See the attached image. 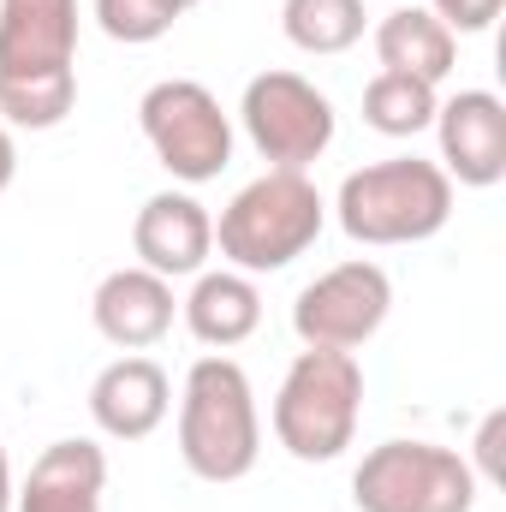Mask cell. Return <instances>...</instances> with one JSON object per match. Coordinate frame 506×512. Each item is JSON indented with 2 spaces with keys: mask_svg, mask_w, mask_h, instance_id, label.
Returning <instances> with one entry per match:
<instances>
[{
  "mask_svg": "<svg viewBox=\"0 0 506 512\" xmlns=\"http://www.w3.org/2000/svg\"><path fill=\"white\" fill-rule=\"evenodd\" d=\"M334 215L352 245H423L453 221V179L441 173V161L387 155L340 179Z\"/></svg>",
  "mask_w": 506,
  "mask_h": 512,
  "instance_id": "1",
  "label": "cell"
},
{
  "mask_svg": "<svg viewBox=\"0 0 506 512\" xmlns=\"http://www.w3.org/2000/svg\"><path fill=\"white\" fill-rule=\"evenodd\" d=\"M179 459L203 483H239L262 459V411H256L251 376L209 352L185 370L179 393Z\"/></svg>",
  "mask_w": 506,
  "mask_h": 512,
  "instance_id": "2",
  "label": "cell"
},
{
  "mask_svg": "<svg viewBox=\"0 0 506 512\" xmlns=\"http://www.w3.org/2000/svg\"><path fill=\"white\" fill-rule=\"evenodd\" d=\"M274 441L298 465H328L358 441L364 417V364L352 352H322L304 346L274 393Z\"/></svg>",
  "mask_w": 506,
  "mask_h": 512,
  "instance_id": "3",
  "label": "cell"
},
{
  "mask_svg": "<svg viewBox=\"0 0 506 512\" xmlns=\"http://www.w3.org/2000/svg\"><path fill=\"white\" fill-rule=\"evenodd\" d=\"M328 227V203L304 173L268 167L262 179H251L215 221V245L227 256V268L239 274H274L286 262L310 251Z\"/></svg>",
  "mask_w": 506,
  "mask_h": 512,
  "instance_id": "4",
  "label": "cell"
},
{
  "mask_svg": "<svg viewBox=\"0 0 506 512\" xmlns=\"http://www.w3.org/2000/svg\"><path fill=\"white\" fill-rule=\"evenodd\" d=\"M358 512H471L477 471L465 453L435 441H381L352 471Z\"/></svg>",
  "mask_w": 506,
  "mask_h": 512,
  "instance_id": "5",
  "label": "cell"
},
{
  "mask_svg": "<svg viewBox=\"0 0 506 512\" xmlns=\"http://www.w3.org/2000/svg\"><path fill=\"white\" fill-rule=\"evenodd\" d=\"M137 126H143V143L155 149V161L185 185H209L233 161V120L215 102V90L197 78L149 84L137 102Z\"/></svg>",
  "mask_w": 506,
  "mask_h": 512,
  "instance_id": "6",
  "label": "cell"
},
{
  "mask_svg": "<svg viewBox=\"0 0 506 512\" xmlns=\"http://www.w3.org/2000/svg\"><path fill=\"white\" fill-rule=\"evenodd\" d=\"M239 120H245L256 155L268 167H286V173H304L334 143V102L298 72H256L245 84Z\"/></svg>",
  "mask_w": 506,
  "mask_h": 512,
  "instance_id": "7",
  "label": "cell"
},
{
  "mask_svg": "<svg viewBox=\"0 0 506 512\" xmlns=\"http://www.w3.org/2000/svg\"><path fill=\"white\" fill-rule=\"evenodd\" d=\"M393 310V280L381 262H340L328 274H316L298 298H292V334L304 346H322V352H358L381 334Z\"/></svg>",
  "mask_w": 506,
  "mask_h": 512,
  "instance_id": "8",
  "label": "cell"
},
{
  "mask_svg": "<svg viewBox=\"0 0 506 512\" xmlns=\"http://www.w3.org/2000/svg\"><path fill=\"white\" fill-rule=\"evenodd\" d=\"M435 137H441V173L489 191L506 179V102L495 90H459L435 108Z\"/></svg>",
  "mask_w": 506,
  "mask_h": 512,
  "instance_id": "9",
  "label": "cell"
},
{
  "mask_svg": "<svg viewBox=\"0 0 506 512\" xmlns=\"http://www.w3.org/2000/svg\"><path fill=\"white\" fill-rule=\"evenodd\" d=\"M131 251H137V268L161 280L203 274V262L215 251V215L191 191H155L131 221Z\"/></svg>",
  "mask_w": 506,
  "mask_h": 512,
  "instance_id": "10",
  "label": "cell"
},
{
  "mask_svg": "<svg viewBox=\"0 0 506 512\" xmlns=\"http://www.w3.org/2000/svg\"><path fill=\"white\" fill-rule=\"evenodd\" d=\"M78 0H0V78L72 72Z\"/></svg>",
  "mask_w": 506,
  "mask_h": 512,
  "instance_id": "11",
  "label": "cell"
},
{
  "mask_svg": "<svg viewBox=\"0 0 506 512\" xmlns=\"http://www.w3.org/2000/svg\"><path fill=\"white\" fill-rule=\"evenodd\" d=\"M173 411V382L155 358L126 352L90 382V417L108 441H149Z\"/></svg>",
  "mask_w": 506,
  "mask_h": 512,
  "instance_id": "12",
  "label": "cell"
},
{
  "mask_svg": "<svg viewBox=\"0 0 506 512\" xmlns=\"http://www.w3.org/2000/svg\"><path fill=\"white\" fill-rule=\"evenodd\" d=\"M173 310H179L173 280H161V274H149V268H114V274L96 286V298H90L96 334H102L108 346H120V352H149V346H161L167 328H173Z\"/></svg>",
  "mask_w": 506,
  "mask_h": 512,
  "instance_id": "13",
  "label": "cell"
},
{
  "mask_svg": "<svg viewBox=\"0 0 506 512\" xmlns=\"http://www.w3.org/2000/svg\"><path fill=\"white\" fill-rule=\"evenodd\" d=\"M108 495V453L96 441H48L12 495V512H102Z\"/></svg>",
  "mask_w": 506,
  "mask_h": 512,
  "instance_id": "14",
  "label": "cell"
},
{
  "mask_svg": "<svg viewBox=\"0 0 506 512\" xmlns=\"http://www.w3.org/2000/svg\"><path fill=\"white\" fill-rule=\"evenodd\" d=\"M179 310H185L191 340L197 346H215V352L245 346L256 328H262V292H256L251 274H239V268H203L197 286H191V298Z\"/></svg>",
  "mask_w": 506,
  "mask_h": 512,
  "instance_id": "15",
  "label": "cell"
},
{
  "mask_svg": "<svg viewBox=\"0 0 506 512\" xmlns=\"http://www.w3.org/2000/svg\"><path fill=\"white\" fill-rule=\"evenodd\" d=\"M376 60L381 72H411L423 84H441L459 60V42L429 6H393L376 24Z\"/></svg>",
  "mask_w": 506,
  "mask_h": 512,
  "instance_id": "16",
  "label": "cell"
},
{
  "mask_svg": "<svg viewBox=\"0 0 506 512\" xmlns=\"http://www.w3.org/2000/svg\"><path fill=\"white\" fill-rule=\"evenodd\" d=\"M280 30L298 54H346L364 42V0H280Z\"/></svg>",
  "mask_w": 506,
  "mask_h": 512,
  "instance_id": "17",
  "label": "cell"
},
{
  "mask_svg": "<svg viewBox=\"0 0 506 512\" xmlns=\"http://www.w3.org/2000/svg\"><path fill=\"white\" fill-rule=\"evenodd\" d=\"M435 108H441V90L411 78V72H376L364 84V120L381 137H417V131L435 126Z\"/></svg>",
  "mask_w": 506,
  "mask_h": 512,
  "instance_id": "18",
  "label": "cell"
},
{
  "mask_svg": "<svg viewBox=\"0 0 506 512\" xmlns=\"http://www.w3.org/2000/svg\"><path fill=\"white\" fill-rule=\"evenodd\" d=\"M78 102V72H42V78H0V126L54 131Z\"/></svg>",
  "mask_w": 506,
  "mask_h": 512,
  "instance_id": "19",
  "label": "cell"
},
{
  "mask_svg": "<svg viewBox=\"0 0 506 512\" xmlns=\"http://www.w3.org/2000/svg\"><path fill=\"white\" fill-rule=\"evenodd\" d=\"M179 18H185L179 0H96V24H102V36H114V42H126V48L161 42Z\"/></svg>",
  "mask_w": 506,
  "mask_h": 512,
  "instance_id": "20",
  "label": "cell"
},
{
  "mask_svg": "<svg viewBox=\"0 0 506 512\" xmlns=\"http://www.w3.org/2000/svg\"><path fill=\"white\" fill-rule=\"evenodd\" d=\"M501 6L506 0H429V12H435L447 30H459V36H483V30H495Z\"/></svg>",
  "mask_w": 506,
  "mask_h": 512,
  "instance_id": "21",
  "label": "cell"
},
{
  "mask_svg": "<svg viewBox=\"0 0 506 512\" xmlns=\"http://www.w3.org/2000/svg\"><path fill=\"white\" fill-rule=\"evenodd\" d=\"M501 435H506V411H489L477 429V483H501Z\"/></svg>",
  "mask_w": 506,
  "mask_h": 512,
  "instance_id": "22",
  "label": "cell"
},
{
  "mask_svg": "<svg viewBox=\"0 0 506 512\" xmlns=\"http://www.w3.org/2000/svg\"><path fill=\"white\" fill-rule=\"evenodd\" d=\"M12 173H18V149H12V131L0 126V191L12 185Z\"/></svg>",
  "mask_w": 506,
  "mask_h": 512,
  "instance_id": "23",
  "label": "cell"
},
{
  "mask_svg": "<svg viewBox=\"0 0 506 512\" xmlns=\"http://www.w3.org/2000/svg\"><path fill=\"white\" fill-rule=\"evenodd\" d=\"M12 459H6V447H0V512H12Z\"/></svg>",
  "mask_w": 506,
  "mask_h": 512,
  "instance_id": "24",
  "label": "cell"
},
{
  "mask_svg": "<svg viewBox=\"0 0 506 512\" xmlns=\"http://www.w3.org/2000/svg\"><path fill=\"white\" fill-rule=\"evenodd\" d=\"M179 6H185V12H191V6H197V0H179Z\"/></svg>",
  "mask_w": 506,
  "mask_h": 512,
  "instance_id": "25",
  "label": "cell"
}]
</instances>
